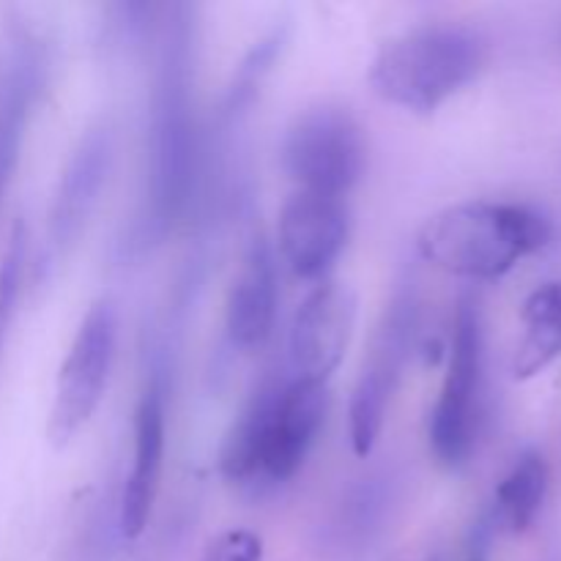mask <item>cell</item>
<instances>
[{
    "label": "cell",
    "mask_w": 561,
    "mask_h": 561,
    "mask_svg": "<svg viewBox=\"0 0 561 561\" xmlns=\"http://www.w3.org/2000/svg\"><path fill=\"white\" fill-rule=\"evenodd\" d=\"M153 80L146 126V190L131 222L129 252L162 244L190 211L201 179V140L195 121L197 16L195 5L159 9L153 33Z\"/></svg>",
    "instance_id": "1"
},
{
    "label": "cell",
    "mask_w": 561,
    "mask_h": 561,
    "mask_svg": "<svg viewBox=\"0 0 561 561\" xmlns=\"http://www.w3.org/2000/svg\"><path fill=\"white\" fill-rule=\"evenodd\" d=\"M551 241V222L520 203L469 201L427 219L416 233V255L466 279H499L520 257Z\"/></svg>",
    "instance_id": "2"
},
{
    "label": "cell",
    "mask_w": 561,
    "mask_h": 561,
    "mask_svg": "<svg viewBox=\"0 0 561 561\" xmlns=\"http://www.w3.org/2000/svg\"><path fill=\"white\" fill-rule=\"evenodd\" d=\"M485 60L488 44L474 27L436 22L383 42L367 82L387 104L414 115H433L477 80Z\"/></svg>",
    "instance_id": "3"
},
{
    "label": "cell",
    "mask_w": 561,
    "mask_h": 561,
    "mask_svg": "<svg viewBox=\"0 0 561 561\" xmlns=\"http://www.w3.org/2000/svg\"><path fill=\"white\" fill-rule=\"evenodd\" d=\"M420 334V288L416 274L403 272L381 312L370 348L351 394V447L356 458H370L381 438L387 411L405 376Z\"/></svg>",
    "instance_id": "4"
},
{
    "label": "cell",
    "mask_w": 561,
    "mask_h": 561,
    "mask_svg": "<svg viewBox=\"0 0 561 561\" xmlns=\"http://www.w3.org/2000/svg\"><path fill=\"white\" fill-rule=\"evenodd\" d=\"M482 370H485V332L474 296H460L453 323L449 362L442 392L431 414V453L444 469L458 471L469 463L480 433Z\"/></svg>",
    "instance_id": "5"
},
{
    "label": "cell",
    "mask_w": 561,
    "mask_h": 561,
    "mask_svg": "<svg viewBox=\"0 0 561 561\" xmlns=\"http://www.w3.org/2000/svg\"><path fill=\"white\" fill-rule=\"evenodd\" d=\"M367 164L359 121L337 104H318L296 115L283 137V168L296 190L345 197Z\"/></svg>",
    "instance_id": "6"
},
{
    "label": "cell",
    "mask_w": 561,
    "mask_h": 561,
    "mask_svg": "<svg viewBox=\"0 0 561 561\" xmlns=\"http://www.w3.org/2000/svg\"><path fill=\"white\" fill-rule=\"evenodd\" d=\"M118 343V310L110 299H96L82 316L55 381L47 436L53 447H66L91 422L107 392Z\"/></svg>",
    "instance_id": "7"
},
{
    "label": "cell",
    "mask_w": 561,
    "mask_h": 561,
    "mask_svg": "<svg viewBox=\"0 0 561 561\" xmlns=\"http://www.w3.org/2000/svg\"><path fill=\"white\" fill-rule=\"evenodd\" d=\"M168 373L162 354L151 351L131 422V466L118 504V526L126 540H137L146 531L162 485L168 444Z\"/></svg>",
    "instance_id": "8"
},
{
    "label": "cell",
    "mask_w": 561,
    "mask_h": 561,
    "mask_svg": "<svg viewBox=\"0 0 561 561\" xmlns=\"http://www.w3.org/2000/svg\"><path fill=\"white\" fill-rule=\"evenodd\" d=\"M115 159V126L99 118L80 135L71 148L47 217V257L60 261L85 233L99 195L110 179Z\"/></svg>",
    "instance_id": "9"
},
{
    "label": "cell",
    "mask_w": 561,
    "mask_h": 561,
    "mask_svg": "<svg viewBox=\"0 0 561 561\" xmlns=\"http://www.w3.org/2000/svg\"><path fill=\"white\" fill-rule=\"evenodd\" d=\"M356 294L343 283L321 279L296 310L288 329V373L296 381L329 383L354 334Z\"/></svg>",
    "instance_id": "10"
},
{
    "label": "cell",
    "mask_w": 561,
    "mask_h": 561,
    "mask_svg": "<svg viewBox=\"0 0 561 561\" xmlns=\"http://www.w3.org/2000/svg\"><path fill=\"white\" fill-rule=\"evenodd\" d=\"M329 409V383L296 381L288 376L263 436L257 460V491H274L294 480L305 466Z\"/></svg>",
    "instance_id": "11"
},
{
    "label": "cell",
    "mask_w": 561,
    "mask_h": 561,
    "mask_svg": "<svg viewBox=\"0 0 561 561\" xmlns=\"http://www.w3.org/2000/svg\"><path fill=\"white\" fill-rule=\"evenodd\" d=\"M351 214L343 197L296 190L279 208V255L299 279H323L348 244Z\"/></svg>",
    "instance_id": "12"
},
{
    "label": "cell",
    "mask_w": 561,
    "mask_h": 561,
    "mask_svg": "<svg viewBox=\"0 0 561 561\" xmlns=\"http://www.w3.org/2000/svg\"><path fill=\"white\" fill-rule=\"evenodd\" d=\"M403 499V477L392 466H378L356 477L321 526V542L329 551H367L392 524Z\"/></svg>",
    "instance_id": "13"
},
{
    "label": "cell",
    "mask_w": 561,
    "mask_h": 561,
    "mask_svg": "<svg viewBox=\"0 0 561 561\" xmlns=\"http://www.w3.org/2000/svg\"><path fill=\"white\" fill-rule=\"evenodd\" d=\"M277 301V257L266 236H255L244 250L225 301L228 343L239 351L263 348L274 332Z\"/></svg>",
    "instance_id": "14"
},
{
    "label": "cell",
    "mask_w": 561,
    "mask_h": 561,
    "mask_svg": "<svg viewBox=\"0 0 561 561\" xmlns=\"http://www.w3.org/2000/svg\"><path fill=\"white\" fill-rule=\"evenodd\" d=\"M47 55L33 33L22 31L9 42L0 64V201L20 159L31 107L42 91Z\"/></svg>",
    "instance_id": "15"
},
{
    "label": "cell",
    "mask_w": 561,
    "mask_h": 561,
    "mask_svg": "<svg viewBox=\"0 0 561 561\" xmlns=\"http://www.w3.org/2000/svg\"><path fill=\"white\" fill-rule=\"evenodd\" d=\"M285 381H288V373L279 376L277 370H272L268 376H263L261 383L252 389L247 403L236 414L233 425L225 433L222 447H219V474L230 485L244 488V491L255 488L257 460H261L268 416H272L274 403H277Z\"/></svg>",
    "instance_id": "16"
},
{
    "label": "cell",
    "mask_w": 561,
    "mask_h": 561,
    "mask_svg": "<svg viewBox=\"0 0 561 561\" xmlns=\"http://www.w3.org/2000/svg\"><path fill=\"white\" fill-rule=\"evenodd\" d=\"M285 44H288V31L285 25L272 27V31L263 33L247 55L241 58V64L236 66L233 77H230V85L225 91L222 102H219V113L214 118V140H222L230 137L241 124H244L247 115L255 107L257 96H261L263 82L272 75L274 64L283 55Z\"/></svg>",
    "instance_id": "17"
},
{
    "label": "cell",
    "mask_w": 561,
    "mask_h": 561,
    "mask_svg": "<svg viewBox=\"0 0 561 561\" xmlns=\"http://www.w3.org/2000/svg\"><path fill=\"white\" fill-rule=\"evenodd\" d=\"M520 316L524 337L515 351L513 373L518 381H526L561 356V279L531 290Z\"/></svg>",
    "instance_id": "18"
},
{
    "label": "cell",
    "mask_w": 561,
    "mask_h": 561,
    "mask_svg": "<svg viewBox=\"0 0 561 561\" xmlns=\"http://www.w3.org/2000/svg\"><path fill=\"white\" fill-rule=\"evenodd\" d=\"M548 496V463L537 449H526L515 458L513 469L499 482L496 496L488 513L496 520L499 531H520L529 529L540 515Z\"/></svg>",
    "instance_id": "19"
},
{
    "label": "cell",
    "mask_w": 561,
    "mask_h": 561,
    "mask_svg": "<svg viewBox=\"0 0 561 561\" xmlns=\"http://www.w3.org/2000/svg\"><path fill=\"white\" fill-rule=\"evenodd\" d=\"M25 252H27V236L25 225H14L5 244L3 257H0V356H3L5 337H9L11 321L16 312V299H20L22 288V272H25Z\"/></svg>",
    "instance_id": "20"
},
{
    "label": "cell",
    "mask_w": 561,
    "mask_h": 561,
    "mask_svg": "<svg viewBox=\"0 0 561 561\" xmlns=\"http://www.w3.org/2000/svg\"><path fill=\"white\" fill-rule=\"evenodd\" d=\"M263 540L250 529H230L208 546L203 561H261Z\"/></svg>",
    "instance_id": "21"
},
{
    "label": "cell",
    "mask_w": 561,
    "mask_h": 561,
    "mask_svg": "<svg viewBox=\"0 0 561 561\" xmlns=\"http://www.w3.org/2000/svg\"><path fill=\"white\" fill-rule=\"evenodd\" d=\"M546 561H561V542L559 540H551V546H548V551H546Z\"/></svg>",
    "instance_id": "22"
},
{
    "label": "cell",
    "mask_w": 561,
    "mask_h": 561,
    "mask_svg": "<svg viewBox=\"0 0 561 561\" xmlns=\"http://www.w3.org/2000/svg\"><path fill=\"white\" fill-rule=\"evenodd\" d=\"M427 561H447L442 557V553H431V557H427Z\"/></svg>",
    "instance_id": "23"
},
{
    "label": "cell",
    "mask_w": 561,
    "mask_h": 561,
    "mask_svg": "<svg viewBox=\"0 0 561 561\" xmlns=\"http://www.w3.org/2000/svg\"><path fill=\"white\" fill-rule=\"evenodd\" d=\"M471 561H485V557H471Z\"/></svg>",
    "instance_id": "24"
},
{
    "label": "cell",
    "mask_w": 561,
    "mask_h": 561,
    "mask_svg": "<svg viewBox=\"0 0 561 561\" xmlns=\"http://www.w3.org/2000/svg\"><path fill=\"white\" fill-rule=\"evenodd\" d=\"M559 47H561V33H559Z\"/></svg>",
    "instance_id": "25"
}]
</instances>
